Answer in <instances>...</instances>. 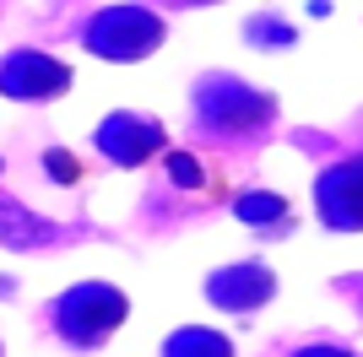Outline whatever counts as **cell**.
<instances>
[{
	"instance_id": "4",
	"label": "cell",
	"mask_w": 363,
	"mask_h": 357,
	"mask_svg": "<svg viewBox=\"0 0 363 357\" xmlns=\"http://www.w3.org/2000/svg\"><path fill=\"white\" fill-rule=\"evenodd\" d=\"M315 211L336 233H363V152L331 163L315 178Z\"/></svg>"
},
{
	"instance_id": "11",
	"label": "cell",
	"mask_w": 363,
	"mask_h": 357,
	"mask_svg": "<svg viewBox=\"0 0 363 357\" xmlns=\"http://www.w3.org/2000/svg\"><path fill=\"white\" fill-rule=\"evenodd\" d=\"M293 357H358V352H347V346H303Z\"/></svg>"
},
{
	"instance_id": "5",
	"label": "cell",
	"mask_w": 363,
	"mask_h": 357,
	"mask_svg": "<svg viewBox=\"0 0 363 357\" xmlns=\"http://www.w3.org/2000/svg\"><path fill=\"white\" fill-rule=\"evenodd\" d=\"M71 87V65L44 49H11L0 60V92L6 98H22V103H44V98H60Z\"/></svg>"
},
{
	"instance_id": "7",
	"label": "cell",
	"mask_w": 363,
	"mask_h": 357,
	"mask_svg": "<svg viewBox=\"0 0 363 357\" xmlns=\"http://www.w3.org/2000/svg\"><path fill=\"white\" fill-rule=\"evenodd\" d=\"M277 293V276L266 266H223L206 276V298L217 309H260Z\"/></svg>"
},
{
	"instance_id": "10",
	"label": "cell",
	"mask_w": 363,
	"mask_h": 357,
	"mask_svg": "<svg viewBox=\"0 0 363 357\" xmlns=\"http://www.w3.org/2000/svg\"><path fill=\"white\" fill-rule=\"evenodd\" d=\"M49 174H55V178H65V184H71V178L82 174V168L71 163V152H60V147H55V152H49Z\"/></svg>"
},
{
	"instance_id": "9",
	"label": "cell",
	"mask_w": 363,
	"mask_h": 357,
	"mask_svg": "<svg viewBox=\"0 0 363 357\" xmlns=\"http://www.w3.org/2000/svg\"><path fill=\"white\" fill-rule=\"evenodd\" d=\"M233 211H239L244 222H255V227H272V222H288V200L272 190H250L233 200Z\"/></svg>"
},
{
	"instance_id": "8",
	"label": "cell",
	"mask_w": 363,
	"mask_h": 357,
	"mask_svg": "<svg viewBox=\"0 0 363 357\" xmlns=\"http://www.w3.org/2000/svg\"><path fill=\"white\" fill-rule=\"evenodd\" d=\"M163 357H233V341L217 336V330L190 325V330H174V336H168Z\"/></svg>"
},
{
	"instance_id": "1",
	"label": "cell",
	"mask_w": 363,
	"mask_h": 357,
	"mask_svg": "<svg viewBox=\"0 0 363 357\" xmlns=\"http://www.w3.org/2000/svg\"><path fill=\"white\" fill-rule=\"evenodd\" d=\"M277 114L272 92L250 87V81H233V76H212L201 81L196 92V125L206 135H250V130H266Z\"/></svg>"
},
{
	"instance_id": "6",
	"label": "cell",
	"mask_w": 363,
	"mask_h": 357,
	"mask_svg": "<svg viewBox=\"0 0 363 357\" xmlns=\"http://www.w3.org/2000/svg\"><path fill=\"white\" fill-rule=\"evenodd\" d=\"M168 147V135L157 119H141V114H108L98 125V152L114 157L120 168H136V163H152L157 152Z\"/></svg>"
},
{
	"instance_id": "3",
	"label": "cell",
	"mask_w": 363,
	"mask_h": 357,
	"mask_svg": "<svg viewBox=\"0 0 363 357\" xmlns=\"http://www.w3.org/2000/svg\"><path fill=\"white\" fill-rule=\"evenodd\" d=\"M82 44L98 60H141L163 44V16L141 6H108L82 28Z\"/></svg>"
},
{
	"instance_id": "2",
	"label": "cell",
	"mask_w": 363,
	"mask_h": 357,
	"mask_svg": "<svg viewBox=\"0 0 363 357\" xmlns=\"http://www.w3.org/2000/svg\"><path fill=\"white\" fill-rule=\"evenodd\" d=\"M125 314H130V303H125L120 287L82 282V287H71V293L55 303V330H60L71 346H98V341H108V336L125 325Z\"/></svg>"
}]
</instances>
